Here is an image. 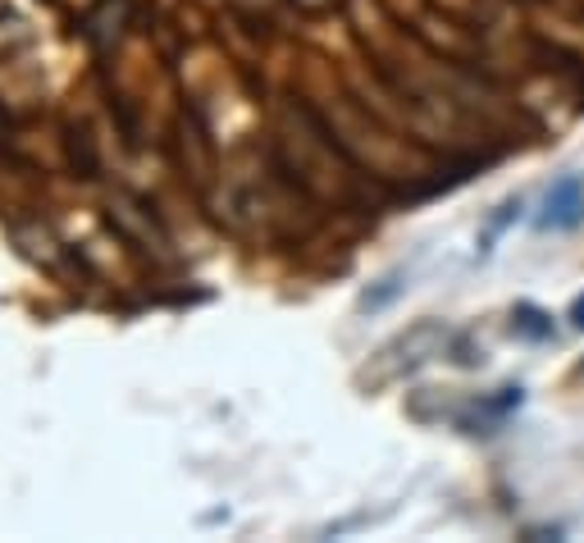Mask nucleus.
Masks as SVG:
<instances>
[{
    "instance_id": "1",
    "label": "nucleus",
    "mask_w": 584,
    "mask_h": 543,
    "mask_svg": "<svg viewBox=\"0 0 584 543\" xmlns=\"http://www.w3.org/2000/svg\"><path fill=\"white\" fill-rule=\"evenodd\" d=\"M580 224H584V178L580 174H562L549 187L539 228H580Z\"/></svg>"
},
{
    "instance_id": "3",
    "label": "nucleus",
    "mask_w": 584,
    "mask_h": 543,
    "mask_svg": "<svg viewBox=\"0 0 584 543\" xmlns=\"http://www.w3.org/2000/svg\"><path fill=\"white\" fill-rule=\"evenodd\" d=\"M516 215H521V197H512L508 206H502V211H498V215L489 219V233H484V252H489V243H493V238H498V233H502V228H508V224H512Z\"/></svg>"
},
{
    "instance_id": "5",
    "label": "nucleus",
    "mask_w": 584,
    "mask_h": 543,
    "mask_svg": "<svg viewBox=\"0 0 584 543\" xmlns=\"http://www.w3.org/2000/svg\"><path fill=\"white\" fill-rule=\"evenodd\" d=\"M580 370H584V366H580Z\"/></svg>"
},
{
    "instance_id": "4",
    "label": "nucleus",
    "mask_w": 584,
    "mask_h": 543,
    "mask_svg": "<svg viewBox=\"0 0 584 543\" xmlns=\"http://www.w3.org/2000/svg\"><path fill=\"white\" fill-rule=\"evenodd\" d=\"M566 320H571V329H580L584 334V293L571 301V310H566Z\"/></svg>"
},
{
    "instance_id": "2",
    "label": "nucleus",
    "mask_w": 584,
    "mask_h": 543,
    "mask_svg": "<svg viewBox=\"0 0 584 543\" xmlns=\"http://www.w3.org/2000/svg\"><path fill=\"white\" fill-rule=\"evenodd\" d=\"M512 329H516V338H525V342H549V338L557 334L553 316H549L543 306H534V301H516V310H512Z\"/></svg>"
}]
</instances>
